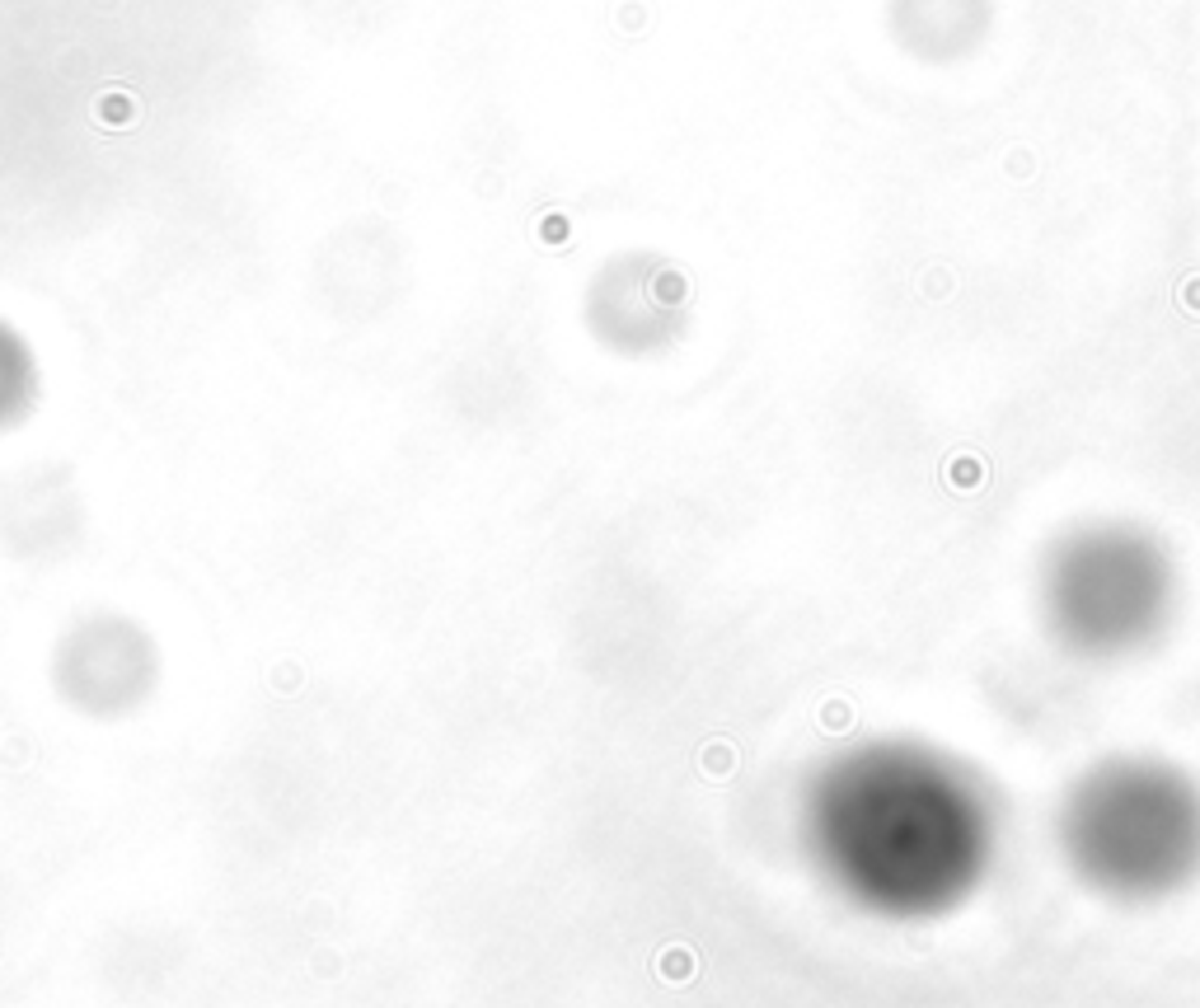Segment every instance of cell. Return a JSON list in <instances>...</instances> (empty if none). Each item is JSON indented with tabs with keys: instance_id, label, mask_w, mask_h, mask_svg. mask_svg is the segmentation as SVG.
<instances>
[{
	"instance_id": "cell-1",
	"label": "cell",
	"mask_w": 1200,
	"mask_h": 1008,
	"mask_svg": "<svg viewBox=\"0 0 1200 1008\" xmlns=\"http://www.w3.org/2000/svg\"><path fill=\"white\" fill-rule=\"evenodd\" d=\"M798 840L834 896L887 924H934L985 891L1003 816L985 779L924 737L825 755L798 798Z\"/></svg>"
},
{
	"instance_id": "cell-2",
	"label": "cell",
	"mask_w": 1200,
	"mask_h": 1008,
	"mask_svg": "<svg viewBox=\"0 0 1200 1008\" xmlns=\"http://www.w3.org/2000/svg\"><path fill=\"white\" fill-rule=\"evenodd\" d=\"M1051 835L1083 891L1163 906L1200 882V779L1167 755H1102L1065 784Z\"/></svg>"
},
{
	"instance_id": "cell-3",
	"label": "cell",
	"mask_w": 1200,
	"mask_h": 1008,
	"mask_svg": "<svg viewBox=\"0 0 1200 1008\" xmlns=\"http://www.w3.org/2000/svg\"><path fill=\"white\" fill-rule=\"evenodd\" d=\"M1182 610L1177 558L1149 526L1083 521L1065 531L1036 573L1045 638L1074 662L1116 666L1154 653Z\"/></svg>"
},
{
	"instance_id": "cell-4",
	"label": "cell",
	"mask_w": 1200,
	"mask_h": 1008,
	"mask_svg": "<svg viewBox=\"0 0 1200 1008\" xmlns=\"http://www.w3.org/2000/svg\"><path fill=\"white\" fill-rule=\"evenodd\" d=\"M52 685L61 704L85 718H132L160 685V647L132 615H85L52 653Z\"/></svg>"
}]
</instances>
